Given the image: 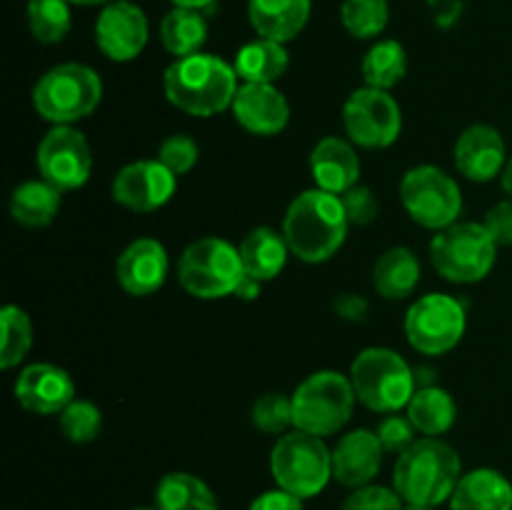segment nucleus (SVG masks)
I'll return each mask as SVG.
<instances>
[{
    "label": "nucleus",
    "instance_id": "f257e3e1",
    "mask_svg": "<svg viewBox=\"0 0 512 510\" xmlns=\"http://www.w3.org/2000/svg\"><path fill=\"white\" fill-rule=\"evenodd\" d=\"M350 220L340 195L310 188L290 200L283 235L295 258L318 265L333 258L348 238Z\"/></svg>",
    "mask_w": 512,
    "mask_h": 510
},
{
    "label": "nucleus",
    "instance_id": "f03ea898",
    "mask_svg": "<svg viewBox=\"0 0 512 510\" xmlns=\"http://www.w3.org/2000/svg\"><path fill=\"white\" fill-rule=\"evenodd\" d=\"M238 73L223 58L195 53L175 58L163 75V90L170 105L193 118H213L233 108L238 93Z\"/></svg>",
    "mask_w": 512,
    "mask_h": 510
},
{
    "label": "nucleus",
    "instance_id": "7ed1b4c3",
    "mask_svg": "<svg viewBox=\"0 0 512 510\" xmlns=\"http://www.w3.org/2000/svg\"><path fill=\"white\" fill-rule=\"evenodd\" d=\"M463 478L458 450L440 438H420L398 455L393 488L408 505H435L450 500Z\"/></svg>",
    "mask_w": 512,
    "mask_h": 510
},
{
    "label": "nucleus",
    "instance_id": "20e7f679",
    "mask_svg": "<svg viewBox=\"0 0 512 510\" xmlns=\"http://www.w3.org/2000/svg\"><path fill=\"white\" fill-rule=\"evenodd\" d=\"M355 398L373 413H400L418 390L408 360L390 348H365L350 365Z\"/></svg>",
    "mask_w": 512,
    "mask_h": 510
},
{
    "label": "nucleus",
    "instance_id": "39448f33",
    "mask_svg": "<svg viewBox=\"0 0 512 510\" xmlns=\"http://www.w3.org/2000/svg\"><path fill=\"white\" fill-rule=\"evenodd\" d=\"M103 100V80L90 65L60 63L33 85V108L53 125H73L88 118Z\"/></svg>",
    "mask_w": 512,
    "mask_h": 510
},
{
    "label": "nucleus",
    "instance_id": "423d86ee",
    "mask_svg": "<svg viewBox=\"0 0 512 510\" xmlns=\"http://www.w3.org/2000/svg\"><path fill=\"white\" fill-rule=\"evenodd\" d=\"M290 398H293L295 428L320 435V438L340 433L353 418L355 403H358L350 375L338 373V370H318L308 375Z\"/></svg>",
    "mask_w": 512,
    "mask_h": 510
},
{
    "label": "nucleus",
    "instance_id": "0eeeda50",
    "mask_svg": "<svg viewBox=\"0 0 512 510\" xmlns=\"http://www.w3.org/2000/svg\"><path fill=\"white\" fill-rule=\"evenodd\" d=\"M433 268L450 283H480L490 275L498 260V243L483 223L458 220L438 230L430 240Z\"/></svg>",
    "mask_w": 512,
    "mask_h": 510
},
{
    "label": "nucleus",
    "instance_id": "6e6552de",
    "mask_svg": "<svg viewBox=\"0 0 512 510\" xmlns=\"http://www.w3.org/2000/svg\"><path fill=\"white\" fill-rule=\"evenodd\" d=\"M270 473L278 488L303 500L313 498L323 493L333 478V450L320 435L293 428L290 433L280 435L278 443L273 445Z\"/></svg>",
    "mask_w": 512,
    "mask_h": 510
},
{
    "label": "nucleus",
    "instance_id": "1a4fd4ad",
    "mask_svg": "<svg viewBox=\"0 0 512 510\" xmlns=\"http://www.w3.org/2000/svg\"><path fill=\"white\" fill-rule=\"evenodd\" d=\"M245 278L240 250L223 238H198L183 250L178 280L188 295L198 300H220L235 295Z\"/></svg>",
    "mask_w": 512,
    "mask_h": 510
},
{
    "label": "nucleus",
    "instance_id": "9d476101",
    "mask_svg": "<svg viewBox=\"0 0 512 510\" xmlns=\"http://www.w3.org/2000/svg\"><path fill=\"white\" fill-rule=\"evenodd\" d=\"M400 200L410 218L428 230L458 223L463 213V190L453 175L435 165H415L400 180Z\"/></svg>",
    "mask_w": 512,
    "mask_h": 510
},
{
    "label": "nucleus",
    "instance_id": "9b49d317",
    "mask_svg": "<svg viewBox=\"0 0 512 510\" xmlns=\"http://www.w3.org/2000/svg\"><path fill=\"white\" fill-rule=\"evenodd\" d=\"M468 318L458 298L448 293H428L405 313L408 343L423 355H445L463 340Z\"/></svg>",
    "mask_w": 512,
    "mask_h": 510
},
{
    "label": "nucleus",
    "instance_id": "f8f14e48",
    "mask_svg": "<svg viewBox=\"0 0 512 510\" xmlns=\"http://www.w3.org/2000/svg\"><path fill=\"white\" fill-rule=\"evenodd\" d=\"M343 125L350 143L368 150L390 148L403 133V110L390 90H353L343 105Z\"/></svg>",
    "mask_w": 512,
    "mask_h": 510
},
{
    "label": "nucleus",
    "instance_id": "ddd939ff",
    "mask_svg": "<svg viewBox=\"0 0 512 510\" xmlns=\"http://www.w3.org/2000/svg\"><path fill=\"white\" fill-rule=\"evenodd\" d=\"M35 163L40 178L63 193L83 188L93 173V153L88 140L73 125H53L38 143Z\"/></svg>",
    "mask_w": 512,
    "mask_h": 510
},
{
    "label": "nucleus",
    "instance_id": "4468645a",
    "mask_svg": "<svg viewBox=\"0 0 512 510\" xmlns=\"http://www.w3.org/2000/svg\"><path fill=\"white\" fill-rule=\"evenodd\" d=\"M178 175L170 173L158 158L135 160L115 173L110 195L118 205L133 213H155L173 200Z\"/></svg>",
    "mask_w": 512,
    "mask_h": 510
},
{
    "label": "nucleus",
    "instance_id": "2eb2a0df",
    "mask_svg": "<svg viewBox=\"0 0 512 510\" xmlns=\"http://www.w3.org/2000/svg\"><path fill=\"white\" fill-rule=\"evenodd\" d=\"M150 25L143 8L130 0H113L95 20V45L113 63H130L145 50Z\"/></svg>",
    "mask_w": 512,
    "mask_h": 510
},
{
    "label": "nucleus",
    "instance_id": "dca6fc26",
    "mask_svg": "<svg viewBox=\"0 0 512 510\" xmlns=\"http://www.w3.org/2000/svg\"><path fill=\"white\" fill-rule=\"evenodd\" d=\"M20 408L35 415L63 413L75 400V383L68 370L53 363L25 365L13 385Z\"/></svg>",
    "mask_w": 512,
    "mask_h": 510
},
{
    "label": "nucleus",
    "instance_id": "f3484780",
    "mask_svg": "<svg viewBox=\"0 0 512 510\" xmlns=\"http://www.w3.org/2000/svg\"><path fill=\"white\" fill-rule=\"evenodd\" d=\"M168 250L155 238H138L125 245L115 260V280L135 298H148L163 288L168 278Z\"/></svg>",
    "mask_w": 512,
    "mask_h": 510
},
{
    "label": "nucleus",
    "instance_id": "a211bd4d",
    "mask_svg": "<svg viewBox=\"0 0 512 510\" xmlns=\"http://www.w3.org/2000/svg\"><path fill=\"white\" fill-rule=\"evenodd\" d=\"M453 155L458 173L473 183H490L503 173L508 163L503 135L488 123H475L465 128L455 140Z\"/></svg>",
    "mask_w": 512,
    "mask_h": 510
},
{
    "label": "nucleus",
    "instance_id": "6ab92c4d",
    "mask_svg": "<svg viewBox=\"0 0 512 510\" xmlns=\"http://www.w3.org/2000/svg\"><path fill=\"white\" fill-rule=\"evenodd\" d=\"M233 115L248 133L278 135L290 123V103L273 83H243L235 93Z\"/></svg>",
    "mask_w": 512,
    "mask_h": 510
},
{
    "label": "nucleus",
    "instance_id": "aec40b11",
    "mask_svg": "<svg viewBox=\"0 0 512 510\" xmlns=\"http://www.w3.org/2000/svg\"><path fill=\"white\" fill-rule=\"evenodd\" d=\"M383 455L385 448L375 430H350L333 448V478L353 490L370 485L383 468Z\"/></svg>",
    "mask_w": 512,
    "mask_h": 510
},
{
    "label": "nucleus",
    "instance_id": "412c9836",
    "mask_svg": "<svg viewBox=\"0 0 512 510\" xmlns=\"http://www.w3.org/2000/svg\"><path fill=\"white\" fill-rule=\"evenodd\" d=\"M310 175H313L315 188L335 195L348 193L360 180V158L355 143L340 135L318 140L310 153Z\"/></svg>",
    "mask_w": 512,
    "mask_h": 510
},
{
    "label": "nucleus",
    "instance_id": "4be33fe9",
    "mask_svg": "<svg viewBox=\"0 0 512 510\" xmlns=\"http://www.w3.org/2000/svg\"><path fill=\"white\" fill-rule=\"evenodd\" d=\"M310 10V0H248V20L258 38L283 45L303 33Z\"/></svg>",
    "mask_w": 512,
    "mask_h": 510
},
{
    "label": "nucleus",
    "instance_id": "5701e85b",
    "mask_svg": "<svg viewBox=\"0 0 512 510\" xmlns=\"http://www.w3.org/2000/svg\"><path fill=\"white\" fill-rule=\"evenodd\" d=\"M450 510H512V483L500 470L475 468L460 478Z\"/></svg>",
    "mask_w": 512,
    "mask_h": 510
},
{
    "label": "nucleus",
    "instance_id": "b1692460",
    "mask_svg": "<svg viewBox=\"0 0 512 510\" xmlns=\"http://www.w3.org/2000/svg\"><path fill=\"white\" fill-rule=\"evenodd\" d=\"M240 260H243L245 275L260 280H273L283 273L285 263H288V240L283 233L268 228V225H260L253 228L240 243Z\"/></svg>",
    "mask_w": 512,
    "mask_h": 510
},
{
    "label": "nucleus",
    "instance_id": "393cba45",
    "mask_svg": "<svg viewBox=\"0 0 512 510\" xmlns=\"http://www.w3.org/2000/svg\"><path fill=\"white\" fill-rule=\"evenodd\" d=\"M420 260L410 248H390L375 260L373 288L385 300H405L420 283Z\"/></svg>",
    "mask_w": 512,
    "mask_h": 510
},
{
    "label": "nucleus",
    "instance_id": "a878e982",
    "mask_svg": "<svg viewBox=\"0 0 512 510\" xmlns=\"http://www.w3.org/2000/svg\"><path fill=\"white\" fill-rule=\"evenodd\" d=\"M63 205V190L48 180H25L10 195V215L23 228H45L55 220Z\"/></svg>",
    "mask_w": 512,
    "mask_h": 510
},
{
    "label": "nucleus",
    "instance_id": "bb28decb",
    "mask_svg": "<svg viewBox=\"0 0 512 510\" xmlns=\"http://www.w3.org/2000/svg\"><path fill=\"white\" fill-rule=\"evenodd\" d=\"M233 68L243 83H273L283 78L290 68V55L283 43L258 38L245 43L235 53Z\"/></svg>",
    "mask_w": 512,
    "mask_h": 510
},
{
    "label": "nucleus",
    "instance_id": "cd10ccee",
    "mask_svg": "<svg viewBox=\"0 0 512 510\" xmlns=\"http://www.w3.org/2000/svg\"><path fill=\"white\" fill-rule=\"evenodd\" d=\"M408 418L413 420L415 430L423 433L425 438H440L448 433L458 420V405L455 398L440 385H425L415 390V395L408 403Z\"/></svg>",
    "mask_w": 512,
    "mask_h": 510
},
{
    "label": "nucleus",
    "instance_id": "c85d7f7f",
    "mask_svg": "<svg viewBox=\"0 0 512 510\" xmlns=\"http://www.w3.org/2000/svg\"><path fill=\"white\" fill-rule=\"evenodd\" d=\"M160 43L175 58L203 53V45L208 43V20L203 10L175 5L160 23Z\"/></svg>",
    "mask_w": 512,
    "mask_h": 510
},
{
    "label": "nucleus",
    "instance_id": "c756f323",
    "mask_svg": "<svg viewBox=\"0 0 512 510\" xmlns=\"http://www.w3.org/2000/svg\"><path fill=\"white\" fill-rule=\"evenodd\" d=\"M158 510H220L218 495L193 473H168L155 488Z\"/></svg>",
    "mask_w": 512,
    "mask_h": 510
},
{
    "label": "nucleus",
    "instance_id": "7c9ffc66",
    "mask_svg": "<svg viewBox=\"0 0 512 510\" xmlns=\"http://www.w3.org/2000/svg\"><path fill=\"white\" fill-rule=\"evenodd\" d=\"M408 73V53L398 40H380L365 53L363 80L370 88L390 90Z\"/></svg>",
    "mask_w": 512,
    "mask_h": 510
},
{
    "label": "nucleus",
    "instance_id": "2f4dec72",
    "mask_svg": "<svg viewBox=\"0 0 512 510\" xmlns=\"http://www.w3.org/2000/svg\"><path fill=\"white\" fill-rule=\"evenodd\" d=\"M0 328H3V343H0V368L13 370L25 360L33 348V323L30 315L18 305H5L0 310Z\"/></svg>",
    "mask_w": 512,
    "mask_h": 510
},
{
    "label": "nucleus",
    "instance_id": "473e14b6",
    "mask_svg": "<svg viewBox=\"0 0 512 510\" xmlns=\"http://www.w3.org/2000/svg\"><path fill=\"white\" fill-rule=\"evenodd\" d=\"M28 28L38 43L55 45L68 38L73 28L68 0H30L28 3Z\"/></svg>",
    "mask_w": 512,
    "mask_h": 510
},
{
    "label": "nucleus",
    "instance_id": "72a5a7b5",
    "mask_svg": "<svg viewBox=\"0 0 512 510\" xmlns=\"http://www.w3.org/2000/svg\"><path fill=\"white\" fill-rule=\"evenodd\" d=\"M340 20L353 38H378L388 28L390 5L388 0H343Z\"/></svg>",
    "mask_w": 512,
    "mask_h": 510
},
{
    "label": "nucleus",
    "instance_id": "f704fd0d",
    "mask_svg": "<svg viewBox=\"0 0 512 510\" xmlns=\"http://www.w3.org/2000/svg\"><path fill=\"white\" fill-rule=\"evenodd\" d=\"M60 430L70 443H93L103 430V410L95 403L75 398L68 408L60 413Z\"/></svg>",
    "mask_w": 512,
    "mask_h": 510
},
{
    "label": "nucleus",
    "instance_id": "c9c22d12",
    "mask_svg": "<svg viewBox=\"0 0 512 510\" xmlns=\"http://www.w3.org/2000/svg\"><path fill=\"white\" fill-rule=\"evenodd\" d=\"M250 420L260 433L285 435L293 425V398L285 393H265L250 408Z\"/></svg>",
    "mask_w": 512,
    "mask_h": 510
},
{
    "label": "nucleus",
    "instance_id": "e433bc0d",
    "mask_svg": "<svg viewBox=\"0 0 512 510\" xmlns=\"http://www.w3.org/2000/svg\"><path fill=\"white\" fill-rule=\"evenodd\" d=\"M158 160L170 170V173H175L180 178V175L190 173V170L198 165L200 148L190 135L175 133V135H168V138L160 143Z\"/></svg>",
    "mask_w": 512,
    "mask_h": 510
},
{
    "label": "nucleus",
    "instance_id": "4c0bfd02",
    "mask_svg": "<svg viewBox=\"0 0 512 510\" xmlns=\"http://www.w3.org/2000/svg\"><path fill=\"white\" fill-rule=\"evenodd\" d=\"M405 500L395 488H385V485H363L355 488L353 493L345 498L340 510H403Z\"/></svg>",
    "mask_w": 512,
    "mask_h": 510
},
{
    "label": "nucleus",
    "instance_id": "58836bf2",
    "mask_svg": "<svg viewBox=\"0 0 512 510\" xmlns=\"http://www.w3.org/2000/svg\"><path fill=\"white\" fill-rule=\"evenodd\" d=\"M375 433H378V438H380V443H383L385 453L400 455L415 443V433H418V430H415L413 420H410L408 415L388 413L378 423Z\"/></svg>",
    "mask_w": 512,
    "mask_h": 510
},
{
    "label": "nucleus",
    "instance_id": "ea45409f",
    "mask_svg": "<svg viewBox=\"0 0 512 510\" xmlns=\"http://www.w3.org/2000/svg\"><path fill=\"white\" fill-rule=\"evenodd\" d=\"M340 200H343L350 225H370L380 213L378 198H375V193L368 185L358 183L348 193L340 195Z\"/></svg>",
    "mask_w": 512,
    "mask_h": 510
},
{
    "label": "nucleus",
    "instance_id": "a19ab883",
    "mask_svg": "<svg viewBox=\"0 0 512 510\" xmlns=\"http://www.w3.org/2000/svg\"><path fill=\"white\" fill-rule=\"evenodd\" d=\"M483 225L488 228V233L493 235L498 248H512V198L495 203L493 208L485 213Z\"/></svg>",
    "mask_w": 512,
    "mask_h": 510
},
{
    "label": "nucleus",
    "instance_id": "79ce46f5",
    "mask_svg": "<svg viewBox=\"0 0 512 510\" xmlns=\"http://www.w3.org/2000/svg\"><path fill=\"white\" fill-rule=\"evenodd\" d=\"M248 510H303V498L288 493L283 488L265 490L250 503Z\"/></svg>",
    "mask_w": 512,
    "mask_h": 510
},
{
    "label": "nucleus",
    "instance_id": "37998d69",
    "mask_svg": "<svg viewBox=\"0 0 512 510\" xmlns=\"http://www.w3.org/2000/svg\"><path fill=\"white\" fill-rule=\"evenodd\" d=\"M333 308H335V313H338L343 320H350V323H360V320L368 318L370 303L365 298H360V295H355V293H343V295H338V298H335Z\"/></svg>",
    "mask_w": 512,
    "mask_h": 510
},
{
    "label": "nucleus",
    "instance_id": "c03bdc74",
    "mask_svg": "<svg viewBox=\"0 0 512 510\" xmlns=\"http://www.w3.org/2000/svg\"><path fill=\"white\" fill-rule=\"evenodd\" d=\"M260 280H255V278H250V275H245L243 280H240V285H238V290H235V295H238V298H245V300H253V298H258L260 295Z\"/></svg>",
    "mask_w": 512,
    "mask_h": 510
},
{
    "label": "nucleus",
    "instance_id": "a18cd8bd",
    "mask_svg": "<svg viewBox=\"0 0 512 510\" xmlns=\"http://www.w3.org/2000/svg\"><path fill=\"white\" fill-rule=\"evenodd\" d=\"M178 8H195V10H205L215 3V0H170Z\"/></svg>",
    "mask_w": 512,
    "mask_h": 510
},
{
    "label": "nucleus",
    "instance_id": "49530a36",
    "mask_svg": "<svg viewBox=\"0 0 512 510\" xmlns=\"http://www.w3.org/2000/svg\"><path fill=\"white\" fill-rule=\"evenodd\" d=\"M500 185H503V190L508 193V198H512V158L505 163L503 173H500Z\"/></svg>",
    "mask_w": 512,
    "mask_h": 510
},
{
    "label": "nucleus",
    "instance_id": "de8ad7c7",
    "mask_svg": "<svg viewBox=\"0 0 512 510\" xmlns=\"http://www.w3.org/2000/svg\"><path fill=\"white\" fill-rule=\"evenodd\" d=\"M70 5H85V8H90V5H108L113 3V0H68Z\"/></svg>",
    "mask_w": 512,
    "mask_h": 510
},
{
    "label": "nucleus",
    "instance_id": "09e8293b",
    "mask_svg": "<svg viewBox=\"0 0 512 510\" xmlns=\"http://www.w3.org/2000/svg\"><path fill=\"white\" fill-rule=\"evenodd\" d=\"M403 510H435V508H430V505H408L405 503Z\"/></svg>",
    "mask_w": 512,
    "mask_h": 510
},
{
    "label": "nucleus",
    "instance_id": "8fccbe9b",
    "mask_svg": "<svg viewBox=\"0 0 512 510\" xmlns=\"http://www.w3.org/2000/svg\"><path fill=\"white\" fill-rule=\"evenodd\" d=\"M133 510H158V508H133Z\"/></svg>",
    "mask_w": 512,
    "mask_h": 510
}]
</instances>
